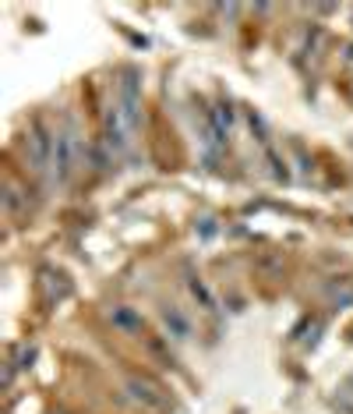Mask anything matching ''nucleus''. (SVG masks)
Masks as SVG:
<instances>
[{
	"label": "nucleus",
	"instance_id": "1",
	"mask_svg": "<svg viewBox=\"0 0 353 414\" xmlns=\"http://www.w3.org/2000/svg\"><path fill=\"white\" fill-rule=\"evenodd\" d=\"M53 149H57V135H50L43 121H32L22 135V156L32 174H46L53 167Z\"/></svg>",
	"mask_w": 353,
	"mask_h": 414
},
{
	"label": "nucleus",
	"instance_id": "2",
	"mask_svg": "<svg viewBox=\"0 0 353 414\" xmlns=\"http://www.w3.org/2000/svg\"><path fill=\"white\" fill-rule=\"evenodd\" d=\"M75 163H78V135H75V128L68 124L64 131H57V149H53V177L64 184V181L71 177Z\"/></svg>",
	"mask_w": 353,
	"mask_h": 414
},
{
	"label": "nucleus",
	"instance_id": "3",
	"mask_svg": "<svg viewBox=\"0 0 353 414\" xmlns=\"http://www.w3.org/2000/svg\"><path fill=\"white\" fill-rule=\"evenodd\" d=\"M128 390H131V397H135L138 404H145V407H152V411H166V407H170L166 393H163L152 379H145V376H128Z\"/></svg>",
	"mask_w": 353,
	"mask_h": 414
},
{
	"label": "nucleus",
	"instance_id": "4",
	"mask_svg": "<svg viewBox=\"0 0 353 414\" xmlns=\"http://www.w3.org/2000/svg\"><path fill=\"white\" fill-rule=\"evenodd\" d=\"M163 326H166V333L176 340V343H184V340H191V319L181 312V308H163Z\"/></svg>",
	"mask_w": 353,
	"mask_h": 414
},
{
	"label": "nucleus",
	"instance_id": "5",
	"mask_svg": "<svg viewBox=\"0 0 353 414\" xmlns=\"http://www.w3.org/2000/svg\"><path fill=\"white\" fill-rule=\"evenodd\" d=\"M188 287H191V297H195V301L205 308V312H216V294L209 290V283H205V280L191 276V280H188Z\"/></svg>",
	"mask_w": 353,
	"mask_h": 414
},
{
	"label": "nucleus",
	"instance_id": "6",
	"mask_svg": "<svg viewBox=\"0 0 353 414\" xmlns=\"http://www.w3.org/2000/svg\"><path fill=\"white\" fill-rule=\"evenodd\" d=\"M113 323L117 326H128V330H142V319L131 316V312H124V308H113Z\"/></svg>",
	"mask_w": 353,
	"mask_h": 414
}]
</instances>
